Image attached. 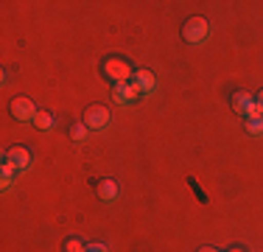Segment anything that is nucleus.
<instances>
[{"label": "nucleus", "mask_w": 263, "mask_h": 252, "mask_svg": "<svg viewBox=\"0 0 263 252\" xmlns=\"http://www.w3.org/2000/svg\"><path fill=\"white\" fill-rule=\"evenodd\" d=\"M34 126H36V129H51V126H53V115H51V112H45V110H40V112H36V118H34Z\"/></svg>", "instance_id": "11"}, {"label": "nucleus", "mask_w": 263, "mask_h": 252, "mask_svg": "<svg viewBox=\"0 0 263 252\" xmlns=\"http://www.w3.org/2000/svg\"><path fill=\"white\" fill-rule=\"evenodd\" d=\"M14 171H17V168L11 166V163L3 160V166H0V182H3V188L11 185V179H14Z\"/></svg>", "instance_id": "10"}, {"label": "nucleus", "mask_w": 263, "mask_h": 252, "mask_svg": "<svg viewBox=\"0 0 263 252\" xmlns=\"http://www.w3.org/2000/svg\"><path fill=\"white\" fill-rule=\"evenodd\" d=\"M96 193H98V199L112 202V199L118 196V182L115 179H98L96 182Z\"/></svg>", "instance_id": "7"}, {"label": "nucleus", "mask_w": 263, "mask_h": 252, "mask_svg": "<svg viewBox=\"0 0 263 252\" xmlns=\"http://www.w3.org/2000/svg\"><path fill=\"white\" fill-rule=\"evenodd\" d=\"M87 252H109L104 244H87Z\"/></svg>", "instance_id": "16"}, {"label": "nucleus", "mask_w": 263, "mask_h": 252, "mask_svg": "<svg viewBox=\"0 0 263 252\" xmlns=\"http://www.w3.org/2000/svg\"><path fill=\"white\" fill-rule=\"evenodd\" d=\"M109 118L112 115L104 104H90V106H84L81 123H84L87 129H106V126H109Z\"/></svg>", "instance_id": "2"}, {"label": "nucleus", "mask_w": 263, "mask_h": 252, "mask_svg": "<svg viewBox=\"0 0 263 252\" xmlns=\"http://www.w3.org/2000/svg\"><path fill=\"white\" fill-rule=\"evenodd\" d=\"M112 98H115L118 104H126V101L137 98V96H135V90H132L129 84H115V87H112Z\"/></svg>", "instance_id": "9"}, {"label": "nucleus", "mask_w": 263, "mask_h": 252, "mask_svg": "<svg viewBox=\"0 0 263 252\" xmlns=\"http://www.w3.org/2000/svg\"><path fill=\"white\" fill-rule=\"evenodd\" d=\"M247 118H263V110H260V104H258V101H252V104H249Z\"/></svg>", "instance_id": "15"}, {"label": "nucleus", "mask_w": 263, "mask_h": 252, "mask_svg": "<svg viewBox=\"0 0 263 252\" xmlns=\"http://www.w3.org/2000/svg\"><path fill=\"white\" fill-rule=\"evenodd\" d=\"M249 104H252V96H249V93H243V90L233 93V110H235L241 118H247V110H249Z\"/></svg>", "instance_id": "8"}, {"label": "nucleus", "mask_w": 263, "mask_h": 252, "mask_svg": "<svg viewBox=\"0 0 263 252\" xmlns=\"http://www.w3.org/2000/svg\"><path fill=\"white\" fill-rule=\"evenodd\" d=\"M258 104H260V110H263V90L258 93Z\"/></svg>", "instance_id": "18"}, {"label": "nucleus", "mask_w": 263, "mask_h": 252, "mask_svg": "<svg viewBox=\"0 0 263 252\" xmlns=\"http://www.w3.org/2000/svg\"><path fill=\"white\" fill-rule=\"evenodd\" d=\"M65 252H87V244L79 238H67L65 241Z\"/></svg>", "instance_id": "14"}, {"label": "nucleus", "mask_w": 263, "mask_h": 252, "mask_svg": "<svg viewBox=\"0 0 263 252\" xmlns=\"http://www.w3.org/2000/svg\"><path fill=\"white\" fill-rule=\"evenodd\" d=\"M247 132L249 135H263V118H247Z\"/></svg>", "instance_id": "13"}, {"label": "nucleus", "mask_w": 263, "mask_h": 252, "mask_svg": "<svg viewBox=\"0 0 263 252\" xmlns=\"http://www.w3.org/2000/svg\"><path fill=\"white\" fill-rule=\"evenodd\" d=\"M210 31V23L204 20V17H187L185 25H182V40L191 42V45H196V42H202L204 37H208Z\"/></svg>", "instance_id": "3"}, {"label": "nucleus", "mask_w": 263, "mask_h": 252, "mask_svg": "<svg viewBox=\"0 0 263 252\" xmlns=\"http://www.w3.org/2000/svg\"><path fill=\"white\" fill-rule=\"evenodd\" d=\"M129 87L135 90V96H140V93H152L154 87H157V81H154V73L152 70H135Z\"/></svg>", "instance_id": "5"}, {"label": "nucleus", "mask_w": 263, "mask_h": 252, "mask_svg": "<svg viewBox=\"0 0 263 252\" xmlns=\"http://www.w3.org/2000/svg\"><path fill=\"white\" fill-rule=\"evenodd\" d=\"M87 132H90V129H87V126L81 123V121H79V123H73V126H70V140L84 143V140H87Z\"/></svg>", "instance_id": "12"}, {"label": "nucleus", "mask_w": 263, "mask_h": 252, "mask_svg": "<svg viewBox=\"0 0 263 252\" xmlns=\"http://www.w3.org/2000/svg\"><path fill=\"white\" fill-rule=\"evenodd\" d=\"M6 163H11V166L17 168V171H26V168L31 166V151L26 146H11L9 151H6V157H3Z\"/></svg>", "instance_id": "6"}, {"label": "nucleus", "mask_w": 263, "mask_h": 252, "mask_svg": "<svg viewBox=\"0 0 263 252\" xmlns=\"http://www.w3.org/2000/svg\"><path fill=\"white\" fill-rule=\"evenodd\" d=\"M230 252H243V249H241V247H233V249H230Z\"/></svg>", "instance_id": "19"}, {"label": "nucleus", "mask_w": 263, "mask_h": 252, "mask_svg": "<svg viewBox=\"0 0 263 252\" xmlns=\"http://www.w3.org/2000/svg\"><path fill=\"white\" fill-rule=\"evenodd\" d=\"M104 73L106 79H112L115 84H129L132 81V65L126 59H121V56H109V59H104Z\"/></svg>", "instance_id": "1"}, {"label": "nucleus", "mask_w": 263, "mask_h": 252, "mask_svg": "<svg viewBox=\"0 0 263 252\" xmlns=\"http://www.w3.org/2000/svg\"><path fill=\"white\" fill-rule=\"evenodd\" d=\"M9 112H11V118H14V121H34V118H36L34 101H31V98H23V96H17L14 101H11V104H9Z\"/></svg>", "instance_id": "4"}, {"label": "nucleus", "mask_w": 263, "mask_h": 252, "mask_svg": "<svg viewBox=\"0 0 263 252\" xmlns=\"http://www.w3.org/2000/svg\"><path fill=\"white\" fill-rule=\"evenodd\" d=\"M196 252H221V249H216V247H202V249H196Z\"/></svg>", "instance_id": "17"}]
</instances>
